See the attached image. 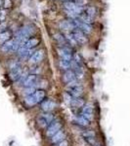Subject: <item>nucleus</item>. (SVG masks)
Wrapping results in <instances>:
<instances>
[{"instance_id": "nucleus-14", "label": "nucleus", "mask_w": 130, "mask_h": 146, "mask_svg": "<svg viewBox=\"0 0 130 146\" xmlns=\"http://www.w3.org/2000/svg\"><path fill=\"white\" fill-rule=\"evenodd\" d=\"M32 95H34L35 100L37 101V103H39L44 100V98H45V96H46V92L44 91L43 89H37V90H35V92Z\"/></svg>"}, {"instance_id": "nucleus-33", "label": "nucleus", "mask_w": 130, "mask_h": 146, "mask_svg": "<svg viewBox=\"0 0 130 146\" xmlns=\"http://www.w3.org/2000/svg\"><path fill=\"white\" fill-rule=\"evenodd\" d=\"M65 1H67V2H68V1H70V0H65Z\"/></svg>"}, {"instance_id": "nucleus-22", "label": "nucleus", "mask_w": 130, "mask_h": 146, "mask_svg": "<svg viewBox=\"0 0 130 146\" xmlns=\"http://www.w3.org/2000/svg\"><path fill=\"white\" fill-rule=\"evenodd\" d=\"M79 29H81L82 32H85V33H90L91 30H92V27L90 25H88V23H79V25L78 27Z\"/></svg>"}, {"instance_id": "nucleus-16", "label": "nucleus", "mask_w": 130, "mask_h": 146, "mask_svg": "<svg viewBox=\"0 0 130 146\" xmlns=\"http://www.w3.org/2000/svg\"><path fill=\"white\" fill-rule=\"evenodd\" d=\"M60 27L62 28L63 30H66V31H68V30L75 29L74 25V23H72V21H64V22L61 23Z\"/></svg>"}, {"instance_id": "nucleus-29", "label": "nucleus", "mask_w": 130, "mask_h": 146, "mask_svg": "<svg viewBox=\"0 0 130 146\" xmlns=\"http://www.w3.org/2000/svg\"><path fill=\"white\" fill-rule=\"evenodd\" d=\"M58 146H68V141L67 139H64L60 143H58Z\"/></svg>"}, {"instance_id": "nucleus-9", "label": "nucleus", "mask_w": 130, "mask_h": 146, "mask_svg": "<svg viewBox=\"0 0 130 146\" xmlns=\"http://www.w3.org/2000/svg\"><path fill=\"white\" fill-rule=\"evenodd\" d=\"M50 138H51L52 144H58V143H60L61 141H63L66 138V133L63 129H61V131H59L58 133H55V135Z\"/></svg>"}, {"instance_id": "nucleus-1", "label": "nucleus", "mask_w": 130, "mask_h": 146, "mask_svg": "<svg viewBox=\"0 0 130 146\" xmlns=\"http://www.w3.org/2000/svg\"><path fill=\"white\" fill-rule=\"evenodd\" d=\"M65 89L68 95H70L72 98H80L83 94V86L77 80L67 84Z\"/></svg>"}, {"instance_id": "nucleus-25", "label": "nucleus", "mask_w": 130, "mask_h": 146, "mask_svg": "<svg viewBox=\"0 0 130 146\" xmlns=\"http://www.w3.org/2000/svg\"><path fill=\"white\" fill-rule=\"evenodd\" d=\"M65 9H67L68 11H70V12H74V9H75V7H76V5H75L74 3H72V2H66L65 3Z\"/></svg>"}, {"instance_id": "nucleus-15", "label": "nucleus", "mask_w": 130, "mask_h": 146, "mask_svg": "<svg viewBox=\"0 0 130 146\" xmlns=\"http://www.w3.org/2000/svg\"><path fill=\"white\" fill-rule=\"evenodd\" d=\"M74 122L77 125H79L80 127H85V128L90 125V122H89L87 119H85L83 116H81V115H79V116H75L74 117Z\"/></svg>"}, {"instance_id": "nucleus-24", "label": "nucleus", "mask_w": 130, "mask_h": 146, "mask_svg": "<svg viewBox=\"0 0 130 146\" xmlns=\"http://www.w3.org/2000/svg\"><path fill=\"white\" fill-rule=\"evenodd\" d=\"M10 38V32L3 31L0 33V44H4Z\"/></svg>"}, {"instance_id": "nucleus-10", "label": "nucleus", "mask_w": 130, "mask_h": 146, "mask_svg": "<svg viewBox=\"0 0 130 146\" xmlns=\"http://www.w3.org/2000/svg\"><path fill=\"white\" fill-rule=\"evenodd\" d=\"M72 35H74L75 41H76L77 43L84 44L85 42L87 41L86 37H85V35L83 34V32H82L81 30L77 29V28H75V29L74 30V32H72Z\"/></svg>"}, {"instance_id": "nucleus-23", "label": "nucleus", "mask_w": 130, "mask_h": 146, "mask_svg": "<svg viewBox=\"0 0 130 146\" xmlns=\"http://www.w3.org/2000/svg\"><path fill=\"white\" fill-rule=\"evenodd\" d=\"M79 21L81 23H88V25H90L92 23V18L90 16H88L87 14H81V15H79Z\"/></svg>"}, {"instance_id": "nucleus-3", "label": "nucleus", "mask_w": 130, "mask_h": 146, "mask_svg": "<svg viewBox=\"0 0 130 146\" xmlns=\"http://www.w3.org/2000/svg\"><path fill=\"white\" fill-rule=\"evenodd\" d=\"M62 129V123L60 120H54L52 123L47 127L46 129V135L48 137H52L55 133Z\"/></svg>"}, {"instance_id": "nucleus-26", "label": "nucleus", "mask_w": 130, "mask_h": 146, "mask_svg": "<svg viewBox=\"0 0 130 146\" xmlns=\"http://www.w3.org/2000/svg\"><path fill=\"white\" fill-rule=\"evenodd\" d=\"M54 38H55L57 41L59 42L60 44H62V43H65V38L62 36L61 34H56L55 36H54Z\"/></svg>"}, {"instance_id": "nucleus-8", "label": "nucleus", "mask_w": 130, "mask_h": 146, "mask_svg": "<svg viewBox=\"0 0 130 146\" xmlns=\"http://www.w3.org/2000/svg\"><path fill=\"white\" fill-rule=\"evenodd\" d=\"M59 55L63 60H72V50H70L68 47H64V48L59 50Z\"/></svg>"}, {"instance_id": "nucleus-4", "label": "nucleus", "mask_w": 130, "mask_h": 146, "mask_svg": "<svg viewBox=\"0 0 130 146\" xmlns=\"http://www.w3.org/2000/svg\"><path fill=\"white\" fill-rule=\"evenodd\" d=\"M21 80H23L22 85L25 88H30V87H34L35 88L39 78L37 77L36 74H29V75H27L25 77H23V79H21Z\"/></svg>"}, {"instance_id": "nucleus-18", "label": "nucleus", "mask_w": 130, "mask_h": 146, "mask_svg": "<svg viewBox=\"0 0 130 146\" xmlns=\"http://www.w3.org/2000/svg\"><path fill=\"white\" fill-rule=\"evenodd\" d=\"M13 45H14V40H8V41L1 45V51L4 52V53L10 52L13 49Z\"/></svg>"}, {"instance_id": "nucleus-27", "label": "nucleus", "mask_w": 130, "mask_h": 146, "mask_svg": "<svg viewBox=\"0 0 130 146\" xmlns=\"http://www.w3.org/2000/svg\"><path fill=\"white\" fill-rule=\"evenodd\" d=\"M95 13H96V11H95V9L93 8V7H89L88 9H87V12H86V14L88 16H90V17L92 18L94 15H95Z\"/></svg>"}, {"instance_id": "nucleus-5", "label": "nucleus", "mask_w": 130, "mask_h": 146, "mask_svg": "<svg viewBox=\"0 0 130 146\" xmlns=\"http://www.w3.org/2000/svg\"><path fill=\"white\" fill-rule=\"evenodd\" d=\"M81 136L83 137V139L86 141L88 144H90L91 146L97 143L96 133L94 131H92V129H86V131H82Z\"/></svg>"}, {"instance_id": "nucleus-28", "label": "nucleus", "mask_w": 130, "mask_h": 146, "mask_svg": "<svg viewBox=\"0 0 130 146\" xmlns=\"http://www.w3.org/2000/svg\"><path fill=\"white\" fill-rule=\"evenodd\" d=\"M87 3V1L86 0H76V4H77V6H83L85 5V4Z\"/></svg>"}, {"instance_id": "nucleus-32", "label": "nucleus", "mask_w": 130, "mask_h": 146, "mask_svg": "<svg viewBox=\"0 0 130 146\" xmlns=\"http://www.w3.org/2000/svg\"><path fill=\"white\" fill-rule=\"evenodd\" d=\"M92 146H102V145H101L100 143H98V142H97L96 144H94V145H92Z\"/></svg>"}, {"instance_id": "nucleus-31", "label": "nucleus", "mask_w": 130, "mask_h": 146, "mask_svg": "<svg viewBox=\"0 0 130 146\" xmlns=\"http://www.w3.org/2000/svg\"><path fill=\"white\" fill-rule=\"evenodd\" d=\"M4 27H5V25H4V23H3V25H0V31H2V30H4V29H3Z\"/></svg>"}, {"instance_id": "nucleus-7", "label": "nucleus", "mask_w": 130, "mask_h": 146, "mask_svg": "<svg viewBox=\"0 0 130 146\" xmlns=\"http://www.w3.org/2000/svg\"><path fill=\"white\" fill-rule=\"evenodd\" d=\"M57 104L56 102H54L53 100H44L40 104V107H41L42 111L43 112H51L53 111L56 108Z\"/></svg>"}, {"instance_id": "nucleus-6", "label": "nucleus", "mask_w": 130, "mask_h": 146, "mask_svg": "<svg viewBox=\"0 0 130 146\" xmlns=\"http://www.w3.org/2000/svg\"><path fill=\"white\" fill-rule=\"evenodd\" d=\"M81 116H83L85 119H87L89 122H91L94 118L93 106L91 104H84V106L81 108Z\"/></svg>"}, {"instance_id": "nucleus-21", "label": "nucleus", "mask_w": 130, "mask_h": 146, "mask_svg": "<svg viewBox=\"0 0 130 146\" xmlns=\"http://www.w3.org/2000/svg\"><path fill=\"white\" fill-rule=\"evenodd\" d=\"M18 51H19V56H20L21 58H27V56H29L30 53H31L30 49L25 48V46H22Z\"/></svg>"}, {"instance_id": "nucleus-12", "label": "nucleus", "mask_w": 130, "mask_h": 146, "mask_svg": "<svg viewBox=\"0 0 130 146\" xmlns=\"http://www.w3.org/2000/svg\"><path fill=\"white\" fill-rule=\"evenodd\" d=\"M75 80H77V78L72 70H67L65 72V74L63 75V81L67 84L70 83V82H74Z\"/></svg>"}, {"instance_id": "nucleus-2", "label": "nucleus", "mask_w": 130, "mask_h": 146, "mask_svg": "<svg viewBox=\"0 0 130 146\" xmlns=\"http://www.w3.org/2000/svg\"><path fill=\"white\" fill-rule=\"evenodd\" d=\"M54 115L51 112H44L37 118V123L41 128H46L54 121Z\"/></svg>"}, {"instance_id": "nucleus-11", "label": "nucleus", "mask_w": 130, "mask_h": 146, "mask_svg": "<svg viewBox=\"0 0 130 146\" xmlns=\"http://www.w3.org/2000/svg\"><path fill=\"white\" fill-rule=\"evenodd\" d=\"M44 56V52L42 50L36 51L35 53H34L31 55V56L29 58V62L31 63H38L39 62H41L43 60Z\"/></svg>"}, {"instance_id": "nucleus-30", "label": "nucleus", "mask_w": 130, "mask_h": 146, "mask_svg": "<svg viewBox=\"0 0 130 146\" xmlns=\"http://www.w3.org/2000/svg\"><path fill=\"white\" fill-rule=\"evenodd\" d=\"M10 6H11L10 0H5V7H10Z\"/></svg>"}, {"instance_id": "nucleus-34", "label": "nucleus", "mask_w": 130, "mask_h": 146, "mask_svg": "<svg viewBox=\"0 0 130 146\" xmlns=\"http://www.w3.org/2000/svg\"><path fill=\"white\" fill-rule=\"evenodd\" d=\"M0 5H1V1H0Z\"/></svg>"}, {"instance_id": "nucleus-20", "label": "nucleus", "mask_w": 130, "mask_h": 146, "mask_svg": "<svg viewBox=\"0 0 130 146\" xmlns=\"http://www.w3.org/2000/svg\"><path fill=\"white\" fill-rule=\"evenodd\" d=\"M39 43V40L36 39V38H31V39H28L27 42H25V44L23 46L25 47V48L27 49H32L34 48L35 46H37Z\"/></svg>"}, {"instance_id": "nucleus-19", "label": "nucleus", "mask_w": 130, "mask_h": 146, "mask_svg": "<svg viewBox=\"0 0 130 146\" xmlns=\"http://www.w3.org/2000/svg\"><path fill=\"white\" fill-rule=\"evenodd\" d=\"M25 104L27 105V106H34V105H36L37 104V101L35 100V98H34V95H28L25 96Z\"/></svg>"}, {"instance_id": "nucleus-13", "label": "nucleus", "mask_w": 130, "mask_h": 146, "mask_svg": "<svg viewBox=\"0 0 130 146\" xmlns=\"http://www.w3.org/2000/svg\"><path fill=\"white\" fill-rule=\"evenodd\" d=\"M70 104L74 108H82L85 104V100L80 96V98H72L70 100Z\"/></svg>"}, {"instance_id": "nucleus-17", "label": "nucleus", "mask_w": 130, "mask_h": 146, "mask_svg": "<svg viewBox=\"0 0 130 146\" xmlns=\"http://www.w3.org/2000/svg\"><path fill=\"white\" fill-rule=\"evenodd\" d=\"M59 65H60L61 69L67 71V70H70V68H72V60H67L61 58L60 62H59Z\"/></svg>"}]
</instances>
